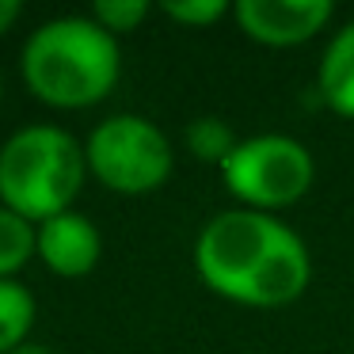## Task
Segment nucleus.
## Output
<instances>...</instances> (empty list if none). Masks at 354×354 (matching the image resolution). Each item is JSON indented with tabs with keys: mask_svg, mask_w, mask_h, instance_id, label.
Returning a JSON list of instances; mask_svg holds the SVG:
<instances>
[{
	"mask_svg": "<svg viewBox=\"0 0 354 354\" xmlns=\"http://www.w3.org/2000/svg\"><path fill=\"white\" fill-rule=\"evenodd\" d=\"M164 16H171L176 24H187V27H209L229 12L225 0H168L160 4Z\"/></svg>",
	"mask_w": 354,
	"mask_h": 354,
	"instance_id": "nucleus-13",
	"label": "nucleus"
},
{
	"mask_svg": "<svg viewBox=\"0 0 354 354\" xmlns=\"http://www.w3.org/2000/svg\"><path fill=\"white\" fill-rule=\"evenodd\" d=\"M221 179L248 209L267 214L305 198L316 179V164L297 138L255 133V138H240V145L221 164Z\"/></svg>",
	"mask_w": 354,
	"mask_h": 354,
	"instance_id": "nucleus-4",
	"label": "nucleus"
},
{
	"mask_svg": "<svg viewBox=\"0 0 354 354\" xmlns=\"http://www.w3.org/2000/svg\"><path fill=\"white\" fill-rule=\"evenodd\" d=\"M100 252H103L100 229L84 214L65 209V214L39 225V255L62 278H84L100 263Z\"/></svg>",
	"mask_w": 354,
	"mask_h": 354,
	"instance_id": "nucleus-7",
	"label": "nucleus"
},
{
	"mask_svg": "<svg viewBox=\"0 0 354 354\" xmlns=\"http://www.w3.org/2000/svg\"><path fill=\"white\" fill-rule=\"evenodd\" d=\"M149 16V4L145 0H100L92 8V19L111 35H126Z\"/></svg>",
	"mask_w": 354,
	"mask_h": 354,
	"instance_id": "nucleus-12",
	"label": "nucleus"
},
{
	"mask_svg": "<svg viewBox=\"0 0 354 354\" xmlns=\"http://www.w3.org/2000/svg\"><path fill=\"white\" fill-rule=\"evenodd\" d=\"M35 252H39V229L16 209L0 206V278L16 274Z\"/></svg>",
	"mask_w": 354,
	"mask_h": 354,
	"instance_id": "nucleus-10",
	"label": "nucleus"
},
{
	"mask_svg": "<svg viewBox=\"0 0 354 354\" xmlns=\"http://www.w3.org/2000/svg\"><path fill=\"white\" fill-rule=\"evenodd\" d=\"M19 12H24V8H19V0H0V35H4L12 24H16Z\"/></svg>",
	"mask_w": 354,
	"mask_h": 354,
	"instance_id": "nucleus-14",
	"label": "nucleus"
},
{
	"mask_svg": "<svg viewBox=\"0 0 354 354\" xmlns=\"http://www.w3.org/2000/svg\"><path fill=\"white\" fill-rule=\"evenodd\" d=\"M12 354H50V351H46L42 343H24V346H16Z\"/></svg>",
	"mask_w": 354,
	"mask_h": 354,
	"instance_id": "nucleus-15",
	"label": "nucleus"
},
{
	"mask_svg": "<svg viewBox=\"0 0 354 354\" xmlns=\"http://www.w3.org/2000/svg\"><path fill=\"white\" fill-rule=\"evenodd\" d=\"M84 156L92 176L118 194H149L171 176L168 138L160 133V126L141 115L103 118L88 138Z\"/></svg>",
	"mask_w": 354,
	"mask_h": 354,
	"instance_id": "nucleus-5",
	"label": "nucleus"
},
{
	"mask_svg": "<svg viewBox=\"0 0 354 354\" xmlns=\"http://www.w3.org/2000/svg\"><path fill=\"white\" fill-rule=\"evenodd\" d=\"M35 324V297L24 282L0 278V354H12L27 343V331Z\"/></svg>",
	"mask_w": 354,
	"mask_h": 354,
	"instance_id": "nucleus-9",
	"label": "nucleus"
},
{
	"mask_svg": "<svg viewBox=\"0 0 354 354\" xmlns=\"http://www.w3.org/2000/svg\"><path fill=\"white\" fill-rule=\"evenodd\" d=\"M88 156L62 126H24L0 145V198L27 221L65 214L84 183Z\"/></svg>",
	"mask_w": 354,
	"mask_h": 354,
	"instance_id": "nucleus-3",
	"label": "nucleus"
},
{
	"mask_svg": "<svg viewBox=\"0 0 354 354\" xmlns=\"http://www.w3.org/2000/svg\"><path fill=\"white\" fill-rule=\"evenodd\" d=\"M236 145H240V138L232 133V126L225 122V118L206 115V118H194V122L187 126V149L206 164H217V168H221Z\"/></svg>",
	"mask_w": 354,
	"mask_h": 354,
	"instance_id": "nucleus-11",
	"label": "nucleus"
},
{
	"mask_svg": "<svg viewBox=\"0 0 354 354\" xmlns=\"http://www.w3.org/2000/svg\"><path fill=\"white\" fill-rule=\"evenodd\" d=\"M194 267L214 293L252 308H282L313 278L308 248L290 225L259 209H225L194 244Z\"/></svg>",
	"mask_w": 354,
	"mask_h": 354,
	"instance_id": "nucleus-1",
	"label": "nucleus"
},
{
	"mask_svg": "<svg viewBox=\"0 0 354 354\" xmlns=\"http://www.w3.org/2000/svg\"><path fill=\"white\" fill-rule=\"evenodd\" d=\"M331 0H240L236 24L263 46H297L328 27Z\"/></svg>",
	"mask_w": 354,
	"mask_h": 354,
	"instance_id": "nucleus-6",
	"label": "nucleus"
},
{
	"mask_svg": "<svg viewBox=\"0 0 354 354\" xmlns=\"http://www.w3.org/2000/svg\"><path fill=\"white\" fill-rule=\"evenodd\" d=\"M24 80L50 107H92L122 73L118 39L92 16H62L35 27L24 42Z\"/></svg>",
	"mask_w": 354,
	"mask_h": 354,
	"instance_id": "nucleus-2",
	"label": "nucleus"
},
{
	"mask_svg": "<svg viewBox=\"0 0 354 354\" xmlns=\"http://www.w3.org/2000/svg\"><path fill=\"white\" fill-rule=\"evenodd\" d=\"M324 103H328L335 115L354 118V19L335 31V39L328 42L320 57V77H316Z\"/></svg>",
	"mask_w": 354,
	"mask_h": 354,
	"instance_id": "nucleus-8",
	"label": "nucleus"
}]
</instances>
